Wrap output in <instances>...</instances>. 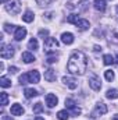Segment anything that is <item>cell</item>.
Wrapping results in <instances>:
<instances>
[{
  "instance_id": "obj_35",
  "label": "cell",
  "mask_w": 118,
  "mask_h": 120,
  "mask_svg": "<svg viewBox=\"0 0 118 120\" xmlns=\"http://www.w3.org/2000/svg\"><path fill=\"white\" fill-rule=\"evenodd\" d=\"M45 15H46V17H45L46 20H52V15H53V14H52V13H46Z\"/></svg>"
},
{
  "instance_id": "obj_13",
  "label": "cell",
  "mask_w": 118,
  "mask_h": 120,
  "mask_svg": "<svg viewBox=\"0 0 118 120\" xmlns=\"http://www.w3.org/2000/svg\"><path fill=\"white\" fill-rule=\"evenodd\" d=\"M75 25H76V28L81 31H86L90 27V24H89L88 20H83V18H79L76 22H75Z\"/></svg>"
},
{
  "instance_id": "obj_14",
  "label": "cell",
  "mask_w": 118,
  "mask_h": 120,
  "mask_svg": "<svg viewBox=\"0 0 118 120\" xmlns=\"http://www.w3.org/2000/svg\"><path fill=\"white\" fill-rule=\"evenodd\" d=\"M61 41H62V43H65V45H71V43H74V35H72L71 32H64V34L61 35Z\"/></svg>"
},
{
  "instance_id": "obj_9",
  "label": "cell",
  "mask_w": 118,
  "mask_h": 120,
  "mask_svg": "<svg viewBox=\"0 0 118 120\" xmlns=\"http://www.w3.org/2000/svg\"><path fill=\"white\" fill-rule=\"evenodd\" d=\"M62 82L68 87V88H71V90H75L76 87H78V82H76V80L75 78H72V77H62Z\"/></svg>"
},
{
  "instance_id": "obj_3",
  "label": "cell",
  "mask_w": 118,
  "mask_h": 120,
  "mask_svg": "<svg viewBox=\"0 0 118 120\" xmlns=\"http://www.w3.org/2000/svg\"><path fill=\"white\" fill-rule=\"evenodd\" d=\"M4 8H6L7 13H10V14H18L20 10H21V3H20L18 0H11V1H8V3L4 6Z\"/></svg>"
},
{
  "instance_id": "obj_11",
  "label": "cell",
  "mask_w": 118,
  "mask_h": 120,
  "mask_svg": "<svg viewBox=\"0 0 118 120\" xmlns=\"http://www.w3.org/2000/svg\"><path fill=\"white\" fill-rule=\"evenodd\" d=\"M25 36H27V30L22 28V27H17V30L14 32V39L15 41H22Z\"/></svg>"
},
{
  "instance_id": "obj_37",
  "label": "cell",
  "mask_w": 118,
  "mask_h": 120,
  "mask_svg": "<svg viewBox=\"0 0 118 120\" xmlns=\"http://www.w3.org/2000/svg\"><path fill=\"white\" fill-rule=\"evenodd\" d=\"M3 120H13L10 116H3Z\"/></svg>"
},
{
  "instance_id": "obj_32",
  "label": "cell",
  "mask_w": 118,
  "mask_h": 120,
  "mask_svg": "<svg viewBox=\"0 0 118 120\" xmlns=\"http://www.w3.org/2000/svg\"><path fill=\"white\" fill-rule=\"evenodd\" d=\"M49 35V31L47 30H40L39 31V36H42L43 39H45V36H47Z\"/></svg>"
},
{
  "instance_id": "obj_5",
  "label": "cell",
  "mask_w": 118,
  "mask_h": 120,
  "mask_svg": "<svg viewBox=\"0 0 118 120\" xmlns=\"http://www.w3.org/2000/svg\"><path fill=\"white\" fill-rule=\"evenodd\" d=\"M106 113H107V106H106V103L100 102V103H97V106H96L94 112L90 115V117H92V119H94V117H99V116L106 115Z\"/></svg>"
},
{
  "instance_id": "obj_7",
  "label": "cell",
  "mask_w": 118,
  "mask_h": 120,
  "mask_svg": "<svg viewBox=\"0 0 118 120\" xmlns=\"http://www.w3.org/2000/svg\"><path fill=\"white\" fill-rule=\"evenodd\" d=\"M65 108H68V109H71L72 110V113L75 115V116H78V115H81V109L76 106V103L72 101V99H65Z\"/></svg>"
},
{
  "instance_id": "obj_15",
  "label": "cell",
  "mask_w": 118,
  "mask_h": 120,
  "mask_svg": "<svg viewBox=\"0 0 118 120\" xmlns=\"http://www.w3.org/2000/svg\"><path fill=\"white\" fill-rule=\"evenodd\" d=\"M56 78H57V74H56V71H54L53 68L46 70V73H45V80H46V81L52 82V81H56Z\"/></svg>"
},
{
  "instance_id": "obj_42",
  "label": "cell",
  "mask_w": 118,
  "mask_h": 120,
  "mask_svg": "<svg viewBox=\"0 0 118 120\" xmlns=\"http://www.w3.org/2000/svg\"><path fill=\"white\" fill-rule=\"evenodd\" d=\"M117 11H118V7H117Z\"/></svg>"
},
{
  "instance_id": "obj_28",
  "label": "cell",
  "mask_w": 118,
  "mask_h": 120,
  "mask_svg": "<svg viewBox=\"0 0 118 120\" xmlns=\"http://www.w3.org/2000/svg\"><path fill=\"white\" fill-rule=\"evenodd\" d=\"M0 95H1V105H3V106L8 105V95H7L6 92H1Z\"/></svg>"
},
{
  "instance_id": "obj_25",
  "label": "cell",
  "mask_w": 118,
  "mask_h": 120,
  "mask_svg": "<svg viewBox=\"0 0 118 120\" xmlns=\"http://www.w3.org/2000/svg\"><path fill=\"white\" fill-rule=\"evenodd\" d=\"M78 20H79V17L76 14H71V15L67 17V22H69V24H75Z\"/></svg>"
},
{
  "instance_id": "obj_21",
  "label": "cell",
  "mask_w": 118,
  "mask_h": 120,
  "mask_svg": "<svg viewBox=\"0 0 118 120\" xmlns=\"http://www.w3.org/2000/svg\"><path fill=\"white\" fill-rule=\"evenodd\" d=\"M0 85H1L3 88H8V87H11V81H10L7 77H1V78H0Z\"/></svg>"
},
{
  "instance_id": "obj_40",
  "label": "cell",
  "mask_w": 118,
  "mask_h": 120,
  "mask_svg": "<svg viewBox=\"0 0 118 120\" xmlns=\"http://www.w3.org/2000/svg\"><path fill=\"white\" fill-rule=\"evenodd\" d=\"M115 63H118V53H117V57H115Z\"/></svg>"
},
{
  "instance_id": "obj_30",
  "label": "cell",
  "mask_w": 118,
  "mask_h": 120,
  "mask_svg": "<svg viewBox=\"0 0 118 120\" xmlns=\"http://www.w3.org/2000/svg\"><path fill=\"white\" fill-rule=\"evenodd\" d=\"M20 82H21V84H28V82H29V80H28V74H27V73L22 74V75L20 77Z\"/></svg>"
},
{
  "instance_id": "obj_22",
  "label": "cell",
  "mask_w": 118,
  "mask_h": 120,
  "mask_svg": "<svg viewBox=\"0 0 118 120\" xmlns=\"http://www.w3.org/2000/svg\"><path fill=\"white\" fill-rule=\"evenodd\" d=\"M106 96L108 99H115V98H118V91L117 90H108L107 94H106Z\"/></svg>"
},
{
  "instance_id": "obj_34",
  "label": "cell",
  "mask_w": 118,
  "mask_h": 120,
  "mask_svg": "<svg viewBox=\"0 0 118 120\" xmlns=\"http://www.w3.org/2000/svg\"><path fill=\"white\" fill-rule=\"evenodd\" d=\"M113 38H114L113 41H114L115 43H118V34H117V32H113Z\"/></svg>"
},
{
  "instance_id": "obj_23",
  "label": "cell",
  "mask_w": 118,
  "mask_h": 120,
  "mask_svg": "<svg viewBox=\"0 0 118 120\" xmlns=\"http://www.w3.org/2000/svg\"><path fill=\"white\" fill-rule=\"evenodd\" d=\"M28 48L32 49V50H36L38 48H39V45H38V41H36V38H32L29 42H28Z\"/></svg>"
},
{
  "instance_id": "obj_12",
  "label": "cell",
  "mask_w": 118,
  "mask_h": 120,
  "mask_svg": "<svg viewBox=\"0 0 118 120\" xmlns=\"http://www.w3.org/2000/svg\"><path fill=\"white\" fill-rule=\"evenodd\" d=\"M10 112H11L13 116H21V115L24 113V108H22L21 105H18V103H14V105L11 106Z\"/></svg>"
},
{
  "instance_id": "obj_1",
  "label": "cell",
  "mask_w": 118,
  "mask_h": 120,
  "mask_svg": "<svg viewBox=\"0 0 118 120\" xmlns=\"http://www.w3.org/2000/svg\"><path fill=\"white\" fill-rule=\"evenodd\" d=\"M68 71L72 74H78V75H83L86 68H88V57L83 52H74L71 55V57L68 60V66H67Z\"/></svg>"
},
{
  "instance_id": "obj_19",
  "label": "cell",
  "mask_w": 118,
  "mask_h": 120,
  "mask_svg": "<svg viewBox=\"0 0 118 120\" xmlns=\"http://www.w3.org/2000/svg\"><path fill=\"white\" fill-rule=\"evenodd\" d=\"M33 13L31 11V10H28V11H25V14L22 15V21H25V22H31V21H33Z\"/></svg>"
},
{
  "instance_id": "obj_16",
  "label": "cell",
  "mask_w": 118,
  "mask_h": 120,
  "mask_svg": "<svg viewBox=\"0 0 118 120\" xmlns=\"http://www.w3.org/2000/svg\"><path fill=\"white\" fill-rule=\"evenodd\" d=\"M93 6H94V8H96L97 11H100V13H103V11L106 10V7H107V4H106L104 0H94V1H93Z\"/></svg>"
},
{
  "instance_id": "obj_18",
  "label": "cell",
  "mask_w": 118,
  "mask_h": 120,
  "mask_svg": "<svg viewBox=\"0 0 118 120\" xmlns=\"http://www.w3.org/2000/svg\"><path fill=\"white\" fill-rule=\"evenodd\" d=\"M21 59L24 60L25 63H32V61H35V56L32 55V53H29V52H24L22 53V56H21Z\"/></svg>"
},
{
  "instance_id": "obj_10",
  "label": "cell",
  "mask_w": 118,
  "mask_h": 120,
  "mask_svg": "<svg viewBox=\"0 0 118 120\" xmlns=\"http://www.w3.org/2000/svg\"><path fill=\"white\" fill-rule=\"evenodd\" d=\"M57 103H59V99H57L56 95H53V94H47L46 95V105L49 108H54Z\"/></svg>"
},
{
  "instance_id": "obj_24",
  "label": "cell",
  "mask_w": 118,
  "mask_h": 120,
  "mask_svg": "<svg viewBox=\"0 0 118 120\" xmlns=\"http://www.w3.org/2000/svg\"><path fill=\"white\" fill-rule=\"evenodd\" d=\"M68 117H69V115H68L67 110H60L57 113V119L59 120H68Z\"/></svg>"
},
{
  "instance_id": "obj_20",
  "label": "cell",
  "mask_w": 118,
  "mask_h": 120,
  "mask_svg": "<svg viewBox=\"0 0 118 120\" xmlns=\"http://www.w3.org/2000/svg\"><path fill=\"white\" fill-rule=\"evenodd\" d=\"M103 61H104L106 66H111V64H114V57L111 55H104L103 56Z\"/></svg>"
},
{
  "instance_id": "obj_38",
  "label": "cell",
  "mask_w": 118,
  "mask_h": 120,
  "mask_svg": "<svg viewBox=\"0 0 118 120\" xmlns=\"http://www.w3.org/2000/svg\"><path fill=\"white\" fill-rule=\"evenodd\" d=\"M35 120H45V119H43V117H39V116H38V117H35Z\"/></svg>"
},
{
  "instance_id": "obj_17",
  "label": "cell",
  "mask_w": 118,
  "mask_h": 120,
  "mask_svg": "<svg viewBox=\"0 0 118 120\" xmlns=\"http://www.w3.org/2000/svg\"><path fill=\"white\" fill-rule=\"evenodd\" d=\"M24 95H25V98H27V99H31V98L38 96V91L33 90V88H27V90L24 91Z\"/></svg>"
},
{
  "instance_id": "obj_6",
  "label": "cell",
  "mask_w": 118,
  "mask_h": 120,
  "mask_svg": "<svg viewBox=\"0 0 118 120\" xmlns=\"http://www.w3.org/2000/svg\"><path fill=\"white\" fill-rule=\"evenodd\" d=\"M0 56H1V59H11L13 56H14V48L11 46V45H8V46H1V52H0Z\"/></svg>"
},
{
  "instance_id": "obj_27",
  "label": "cell",
  "mask_w": 118,
  "mask_h": 120,
  "mask_svg": "<svg viewBox=\"0 0 118 120\" xmlns=\"http://www.w3.org/2000/svg\"><path fill=\"white\" fill-rule=\"evenodd\" d=\"M42 110H43V105L40 102H38V103L33 105V113H40Z\"/></svg>"
},
{
  "instance_id": "obj_33",
  "label": "cell",
  "mask_w": 118,
  "mask_h": 120,
  "mask_svg": "<svg viewBox=\"0 0 118 120\" xmlns=\"http://www.w3.org/2000/svg\"><path fill=\"white\" fill-rule=\"evenodd\" d=\"M8 71H10V73H13V74H15V73L18 71V68H17V67H14V66H13V67L10 66V67H8Z\"/></svg>"
},
{
  "instance_id": "obj_36",
  "label": "cell",
  "mask_w": 118,
  "mask_h": 120,
  "mask_svg": "<svg viewBox=\"0 0 118 120\" xmlns=\"http://www.w3.org/2000/svg\"><path fill=\"white\" fill-rule=\"evenodd\" d=\"M101 50H103V49H101L100 46H97V45L94 46V52H101Z\"/></svg>"
},
{
  "instance_id": "obj_41",
  "label": "cell",
  "mask_w": 118,
  "mask_h": 120,
  "mask_svg": "<svg viewBox=\"0 0 118 120\" xmlns=\"http://www.w3.org/2000/svg\"><path fill=\"white\" fill-rule=\"evenodd\" d=\"M6 1H7V0H1V3H6Z\"/></svg>"
},
{
  "instance_id": "obj_31",
  "label": "cell",
  "mask_w": 118,
  "mask_h": 120,
  "mask_svg": "<svg viewBox=\"0 0 118 120\" xmlns=\"http://www.w3.org/2000/svg\"><path fill=\"white\" fill-rule=\"evenodd\" d=\"M52 1H53V0H36V3H38L39 6H49Z\"/></svg>"
},
{
  "instance_id": "obj_4",
  "label": "cell",
  "mask_w": 118,
  "mask_h": 120,
  "mask_svg": "<svg viewBox=\"0 0 118 120\" xmlns=\"http://www.w3.org/2000/svg\"><path fill=\"white\" fill-rule=\"evenodd\" d=\"M89 87L93 91H100L101 90V82H100V78L96 75V74H92L90 78H89Z\"/></svg>"
},
{
  "instance_id": "obj_2",
  "label": "cell",
  "mask_w": 118,
  "mask_h": 120,
  "mask_svg": "<svg viewBox=\"0 0 118 120\" xmlns=\"http://www.w3.org/2000/svg\"><path fill=\"white\" fill-rule=\"evenodd\" d=\"M57 49H59V42L56 38H46L45 39V50L47 55H56Z\"/></svg>"
},
{
  "instance_id": "obj_39",
  "label": "cell",
  "mask_w": 118,
  "mask_h": 120,
  "mask_svg": "<svg viewBox=\"0 0 118 120\" xmlns=\"http://www.w3.org/2000/svg\"><path fill=\"white\" fill-rule=\"evenodd\" d=\"M113 120H118V115H115V116L113 117Z\"/></svg>"
},
{
  "instance_id": "obj_8",
  "label": "cell",
  "mask_w": 118,
  "mask_h": 120,
  "mask_svg": "<svg viewBox=\"0 0 118 120\" xmlns=\"http://www.w3.org/2000/svg\"><path fill=\"white\" fill-rule=\"evenodd\" d=\"M27 74H28V80H29V82H32V84H38V82H39V80H40V74H39L38 70H31V71H28Z\"/></svg>"
},
{
  "instance_id": "obj_26",
  "label": "cell",
  "mask_w": 118,
  "mask_h": 120,
  "mask_svg": "<svg viewBox=\"0 0 118 120\" xmlns=\"http://www.w3.org/2000/svg\"><path fill=\"white\" fill-rule=\"evenodd\" d=\"M104 77H106L107 81H113V80H114V71H111V70L104 71Z\"/></svg>"
},
{
  "instance_id": "obj_29",
  "label": "cell",
  "mask_w": 118,
  "mask_h": 120,
  "mask_svg": "<svg viewBox=\"0 0 118 120\" xmlns=\"http://www.w3.org/2000/svg\"><path fill=\"white\" fill-rule=\"evenodd\" d=\"M17 28L14 27V25H10V24H4V31L6 32H8V34H11L13 31H15Z\"/></svg>"
}]
</instances>
